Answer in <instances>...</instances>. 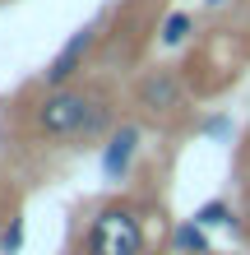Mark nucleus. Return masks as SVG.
Masks as SVG:
<instances>
[{
  "label": "nucleus",
  "mask_w": 250,
  "mask_h": 255,
  "mask_svg": "<svg viewBox=\"0 0 250 255\" xmlns=\"http://www.w3.org/2000/svg\"><path fill=\"white\" fill-rule=\"evenodd\" d=\"M111 126V107L79 88H47L37 102V130L51 139H97Z\"/></svg>",
  "instance_id": "f257e3e1"
},
{
  "label": "nucleus",
  "mask_w": 250,
  "mask_h": 255,
  "mask_svg": "<svg viewBox=\"0 0 250 255\" xmlns=\"http://www.w3.org/2000/svg\"><path fill=\"white\" fill-rule=\"evenodd\" d=\"M88 255H144V223L130 204H107L88 228Z\"/></svg>",
  "instance_id": "f03ea898"
},
{
  "label": "nucleus",
  "mask_w": 250,
  "mask_h": 255,
  "mask_svg": "<svg viewBox=\"0 0 250 255\" xmlns=\"http://www.w3.org/2000/svg\"><path fill=\"white\" fill-rule=\"evenodd\" d=\"M135 102H139L149 116H176V112L185 107V84H181V74L167 70V65L149 70V74L135 84Z\"/></svg>",
  "instance_id": "7ed1b4c3"
},
{
  "label": "nucleus",
  "mask_w": 250,
  "mask_h": 255,
  "mask_svg": "<svg viewBox=\"0 0 250 255\" xmlns=\"http://www.w3.org/2000/svg\"><path fill=\"white\" fill-rule=\"evenodd\" d=\"M93 47H97V28H79V33H75V37H70L65 47L47 61V70H42L47 88H70V79L83 70V61L93 56Z\"/></svg>",
  "instance_id": "20e7f679"
},
{
  "label": "nucleus",
  "mask_w": 250,
  "mask_h": 255,
  "mask_svg": "<svg viewBox=\"0 0 250 255\" xmlns=\"http://www.w3.org/2000/svg\"><path fill=\"white\" fill-rule=\"evenodd\" d=\"M139 139H144V134H139L135 121H125V126L111 130L107 148H102V176H107V181H125L130 162H135V153H139Z\"/></svg>",
  "instance_id": "39448f33"
},
{
  "label": "nucleus",
  "mask_w": 250,
  "mask_h": 255,
  "mask_svg": "<svg viewBox=\"0 0 250 255\" xmlns=\"http://www.w3.org/2000/svg\"><path fill=\"white\" fill-rule=\"evenodd\" d=\"M171 246H176V255H213V246H209V228H199L195 218L176 223Z\"/></svg>",
  "instance_id": "423d86ee"
},
{
  "label": "nucleus",
  "mask_w": 250,
  "mask_h": 255,
  "mask_svg": "<svg viewBox=\"0 0 250 255\" xmlns=\"http://www.w3.org/2000/svg\"><path fill=\"white\" fill-rule=\"evenodd\" d=\"M190 28H195V19H190L185 9L167 14V23H163V42H167V47H181V42L190 37Z\"/></svg>",
  "instance_id": "0eeeda50"
},
{
  "label": "nucleus",
  "mask_w": 250,
  "mask_h": 255,
  "mask_svg": "<svg viewBox=\"0 0 250 255\" xmlns=\"http://www.w3.org/2000/svg\"><path fill=\"white\" fill-rule=\"evenodd\" d=\"M195 223H199V228H227V223H232V209L223 200H213V204H204L199 214H195Z\"/></svg>",
  "instance_id": "6e6552de"
},
{
  "label": "nucleus",
  "mask_w": 250,
  "mask_h": 255,
  "mask_svg": "<svg viewBox=\"0 0 250 255\" xmlns=\"http://www.w3.org/2000/svg\"><path fill=\"white\" fill-rule=\"evenodd\" d=\"M19 246H23V223H14V228H9L5 237H0V251H5V255H14Z\"/></svg>",
  "instance_id": "1a4fd4ad"
},
{
  "label": "nucleus",
  "mask_w": 250,
  "mask_h": 255,
  "mask_svg": "<svg viewBox=\"0 0 250 255\" xmlns=\"http://www.w3.org/2000/svg\"><path fill=\"white\" fill-rule=\"evenodd\" d=\"M227 130H232L227 116H213V121H204V134H213V139H218V134H227Z\"/></svg>",
  "instance_id": "9d476101"
},
{
  "label": "nucleus",
  "mask_w": 250,
  "mask_h": 255,
  "mask_svg": "<svg viewBox=\"0 0 250 255\" xmlns=\"http://www.w3.org/2000/svg\"><path fill=\"white\" fill-rule=\"evenodd\" d=\"M209 5H223V0H209Z\"/></svg>",
  "instance_id": "9b49d317"
}]
</instances>
